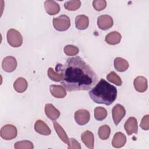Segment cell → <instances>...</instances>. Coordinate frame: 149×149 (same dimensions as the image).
Wrapping results in <instances>:
<instances>
[{"instance_id":"2","label":"cell","mask_w":149,"mask_h":149,"mask_svg":"<svg viewBox=\"0 0 149 149\" xmlns=\"http://www.w3.org/2000/svg\"><path fill=\"white\" fill-rule=\"evenodd\" d=\"M89 95L95 103L110 105L116 99L117 89L105 80L101 79L89 91Z\"/></svg>"},{"instance_id":"14","label":"cell","mask_w":149,"mask_h":149,"mask_svg":"<svg viewBox=\"0 0 149 149\" xmlns=\"http://www.w3.org/2000/svg\"><path fill=\"white\" fill-rule=\"evenodd\" d=\"M81 140L87 148L90 149L94 148V136L91 132L86 130L83 132L81 134Z\"/></svg>"},{"instance_id":"13","label":"cell","mask_w":149,"mask_h":149,"mask_svg":"<svg viewBox=\"0 0 149 149\" xmlns=\"http://www.w3.org/2000/svg\"><path fill=\"white\" fill-rule=\"evenodd\" d=\"M44 8L45 12L49 15H55L60 11L59 5L54 1L48 0L44 2Z\"/></svg>"},{"instance_id":"4","label":"cell","mask_w":149,"mask_h":149,"mask_svg":"<svg viewBox=\"0 0 149 149\" xmlns=\"http://www.w3.org/2000/svg\"><path fill=\"white\" fill-rule=\"evenodd\" d=\"M53 26L55 29L59 31H65L70 26V20L65 15H62L58 17L53 18Z\"/></svg>"},{"instance_id":"19","label":"cell","mask_w":149,"mask_h":149,"mask_svg":"<svg viewBox=\"0 0 149 149\" xmlns=\"http://www.w3.org/2000/svg\"><path fill=\"white\" fill-rule=\"evenodd\" d=\"M76 27L79 30L86 29L89 24V19L84 15H80L76 16L75 19Z\"/></svg>"},{"instance_id":"30","label":"cell","mask_w":149,"mask_h":149,"mask_svg":"<svg viewBox=\"0 0 149 149\" xmlns=\"http://www.w3.org/2000/svg\"><path fill=\"white\" fill-rule=\"evenodd\" d=\"M93 6L97 11H101L107 6V2L105 0H94L93 2Z\"/></svg>"},{"instance_id":"18","label":"cell","mask_w":149,"mask_h":149,"mask_svg":"<svg viewBox=\"0 0 149 149\" xmlns=\"http://www.w3.org/2000/svg\"><path fill=\"white\" fill-rule=\"evenodd\" d=\"M49 91L51 95L56 98H63L67 94L65 88L59 85H51Z\"/></svg>"},{"instance_id":"22","label":"cell","mask_w":149,"mask_h":149,"mask_svg":"<svg viewBox=\"0 0 149 149\" xmlns=\"http://www.w3.org/2000/svg\"><path fill=\"white\" fill-rule=\"evenodd\" d=\"M28 87V83L27 80L23 77L17 78L13 83V88L16 91L19 93H22L24 92Z\"/></svg>"},{"instance_id":"17","label":"cell","mask_w":149,"mask_h":149,"mask_svg":"<svg viewBox=\"0 0 149 149\" xmlns=\"http://www.w3.org/2000/svg\"><path fill=\"white\" fill-rule=\"evenodd\" d=\"M126 142V137L122 132H117L115 134L112 141V145L113 147L119 148L123 147Z\"/></svg>"},{"instance_id":"27","label":"cell","mask_w":149,"mask_h":149,"mask_svg":"<svg viewBox=\"0 0 149 149\" xmlns=\"http://www.w3.org/2000/svg\"><path fill=\"white\" fill-rule=\"evenodd\" d=\"M107 79L109 81L116 84L118 86H120L122 84V81L120 77L113 71L107 74Z\"/></svg>"},{"instance_id":"32","label":"cell","mask_w":149,"mask_h":149,"mask_svg":"<svg viewBox=\"0 0 149 149\" xmlns=\"http://www.w3.org/2000/svg\"><path fill=\"white\" fill-rule=\"evenodd\" d=\"M68 149L71 148H77V149H80L81 146L80 144L76 140V139L74 138H70L69 139V144L68 147Z\"/></svg>"},{"instance_id":"23","label":"cell","mask_w":149,"mask_h":149,"mask_svg":"<svg viewBox=\"0 0 149 149\" xmlns=\"http://www.w3.org/2000/svg\"><path fill=\"white\" fill-rule=\"evenodd\" d=\"M113 63H114L115 69L118 72H120L126 71L129 66L127 61L120 57L116 58L114 59Z\"/></svg>"},{"instance_id":"10","label":"cell","mask_w":149,"mask_h":149,"mask_svg":"<svg viewBox=\"0 0 149 149\" xmlns=\"http://www.w3.org/2000/svg\"><path fill=\"white\" fill-rule=\"evenodd\" d=\"M124 129L128 135H132L133 133L137 134L138 125L136 118L134 117L129 118L124 124Z\"/></svg>"},{"instance_id":"16","label":"cell","mask_w":149,"mask_h":149,"mask_svg":"<svg viewBox=\"0 0 149 149\" xmlns=\"http://www.w3.org/2000/svg\"><path fill=\"white\" fill-rule=\"evenodd\" d=\"M34 130L38 133L44 136H48L51 133V130L48 126L41 120H37L35 122Z\"/></svg>"},{"instance_id":"6","label":"cell","mask_w":149,"mask_h":149,"mask_svg":"<svg viewBox=\"0 0 149 149\" xmlns=\"http://www.w3.org/2000/svg\"><path fill=\"white\" fill-rule=\"evenodd\" d=\"M112 115L113 122L117 126L126 115L125 107L119 104H116L112 108Z\"/></svg>"},{"instance_id":"31","label":"cell","mask_w":149,"mask_h":149,"mask_svg":"<svg viewBox=\"0 0 149 149\" xmlns=\"http://www.w3.org/2000/svg\"><path fill=\"white\" fill-rule=\"evenodd\" d=\"M140 127L144 130H148L149 129V115H144L141 120V123L140 124Z\"/></svg>"},{"instance_id":"8","label":"cell","mask_w":149,"mask_h":149,"mask_svg":"<svg viewBox=\"0 0 149 149\" xmlns=\"http://www.w3.org/2000/svg\"><path fill=\"white\" fill-rule=\"evenodd\" d=\"M113 21L112 17L108 15H102L97 19V25L102 30H107L113 26Z\"/></svg>"},{"instance_id":"11","label":"cell","mask_w":149,"mask_h":149,"mask_svg":"<svg viewBox=\"0 0 149 149\" xmlns=\"http://www.w3.org/2000/svg\"><path fill=\"white\" fill-rule=\"evenodd\" d=\"M62 66L63 65L58 64L56 67V69L57 70L56 72H55L52 68H49L47 72L48 77L51 80L56 82L61 81L63 79V73L62 72Z\"/></svg>"},{"instance_id":"20","label":"cell","mask_w":149,"mask_h":149,"mask_svg":"<svg viewBox=\"0 0 149 149\" xmlns=\"http://www.w3.org/2000/svg\"><path fill=\"white\" fill-rule=\"evenodd\" d=\"M53 125H54V127L55 130V132H56L58 136L61 139V140L66 144L69 145V139L68 135L66 134L65 131L63 129V127L59 124L58 122H57L55 120L53 121Z\"/></svg>"},{"instance_id":"26","label":"cell","mask_w":149,"mask_h":149,"mask_svg":"<svg viewBox=\"0 0 149 149\" xmlns=\"http://www.w3.org/2000/svg\"><path fill=\"white\" fill-rule=\"evenodd\" d=\"M81 6V1L79 0H71L64 3V7L66 9L70 11L77 10Z\"/></svg>"},{"instance_id":"25","label":"cell","mask_w":149,"mask_h":149,"mask_svg":"<svg viewBox=\"0 0 149 149\" xmlns=\"http://www.w3.org/2000/svg\"><path fill=\"white\" fill-rule=\"evenodd\" d=\"M107 111L101 107H97L94 109V118L98 121H101L107 116Z\"/></svg>"},{"instance_id":"21","label":"cell","mask_w":149,"mask_h":149,"mask_svg":"<svg viewBox=\"0 0 149 149\" xmlns=\"http://www.w3.org/2000/svg\"><path fill=\"white\" fill-rule=\"evenodd\" d=\"M122 38L121 34L116 31L108 33L106 36L105 40L107 43L110 45H116L120 42Z\"/></svg>"},{"instance_id":"5","label":"cell","mask_w":149,"mask_h":149,"mask_svg":"<svg viewBox=\"0 0 149 149\" xmlns=\"http://www.w3.org/2000/svg\"><path fill=\"white\" fill-rule=\"evenodd\" d=\"M17 134L16 127L10 124H7L3 126L0 130L1 137L6 140H10L15 139Z\"/></svg>"},{"instance_id":"3","label":"cell","mask_w":149,"mask_h":149,"mask_svg":"<svg viewBox=\"0 0 149 149\" xmlns=\"http://www.w3.org/2000/svg\"><path fill=\"white\" fill-rule=\"evenodd\" d=\"M6 38L8 44L12 47L17 48L22 45V36L19 31L14 29H11L8 31Z\"/></svg>"},{"instance_id":"7","label":"cell","mask_w":149,"mask_h":149,"mask_svg":"<svg viewBox=\"0 0 149 149\" xmlns=\"http://www.w3.org/2000/svg\"><path fill=\"white\" fill-rule=\"evenodd\" d=\"M74 119L78 125L81 126L84 125L89 122L90 119V113L87 109H79L74 113Z\"/></svg>"},{"instance_id":"12","label":"cell","mask_w":149,"mask_h":149,"mask_svg":"<svg viewBox=\"0 0 149 149\" xmlns=\"http://www.w3.org/2000/svg\"><path fill=\"white\" fill-rule=\"evenodd\" d=\"M133 85L135 90L139 93L146 91L148 87L147 80L144 76H137L133 81Z\"/></svg>"},{"instance_id":"9","label":"cell","mask_w":149,"mask_h":149,"mask_svg":"<svg viewBox=\"0 0 149 149\" xmlns=\"http://www.w3.org/2000/svg\"><path fill=\"white\" fill-rule=\"evenodd\" d=\"M17 65L16 58L12 56H8L5 57L2 62V68L3 70L8 73L13 72Z\"/></svg>"},{"instance_id":"29","label":"cell","mask_w":149,"mask_h":149,"mask_svg":"<svg viewBox=\"0 0 149 149\" xmlns=\"http://www.w3.org/2000/svg\"><path fill=\"white\" fill-rule=\"evenodd\" d=\"M65 54L68 56H75L79 52V48L73 45H67L63 48Z\"/></svg>"},{"instance_id":"24","label":"cell","mask_w":149,"mask_h":149,"mask_svg":"<svg viewBox=\"0 0 149 149\" xmlns=\"http://www.w3.org/2000/svg\"><path fill=\"white\" fill-rule=\"evenodd\" d=\"M111 134V128L107 125L101 126L98 131L99 137L101 140H107L109 138Z\"/></svg>"},{"instance_id":"15","label":"cell","mask_w":149,"mask_h":149,"mask_svg":"<svg viewBox=\"0 0 149 149\" xmlns=\"http://www.w3.org/2000/svg\"><path fill=\"white\" fill-rule=\"evenodd\" d=\"M44 111L47 116L52 120H56L60 116V112L52 104H46Z\"/></svg>"},{"instance_id":"1","label":"cell","mask_w":149,"mask_h":149,"mask_svg":"<svg viewBox=\"0 0 149 149\" xmlns=\"http://www.w3.org/2000/svg\"><path fill=\"white\" fill-rule=\"evenodd\" d=\"M61 84L68 91H87L97 83L94 70L79 56L69 58L62 68Z\"/></svg>"},{"instance_id":"28","label":"cell","mask_w":149,"mask_h":149,"mask_svg":"<svg viewBox=\"0 0 149 149\" xmlns=\"http://www.w3.org/2000/svg\"><path fill=\"white\" fill-rule=\"evenodd\" d=\"M14 147L15 149H33L34 146L30 141L23 140L15 143Z\"/></svg>"}]
</instances>
